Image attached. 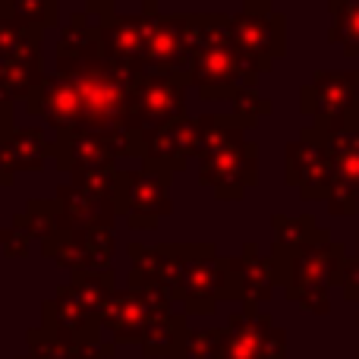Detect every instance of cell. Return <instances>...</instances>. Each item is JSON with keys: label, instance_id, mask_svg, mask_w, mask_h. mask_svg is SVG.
Listing matches in <instances>:
<instances>
[{"label": "cell", "instance_id": "cell-1", "mask_svg": "<svg viewBox=\"0 0 359 359\" xmlns=\"http://www.w3.org/2000/svg\"><path fill=\"white\" fill-rule=\"evenodd\" d=\"M198 133V183L221 202H240L259 183V145L246 139L249 126L233 114H202Z\"/></svg>", "mask_w": 359, "mask_h": 359}, {"label": "cell", "instance_id": "cell-2", "mask_svg": "<svg viewBox=\"0 0 359 359\" xmlns=\"http://www.w3.org/2000/svg\"><path fill=\"white\" fill-rule=\"evenodd\" d=\"M227 19V13H196L186 86L196 88L202 101H227L240 88H255L259 82L230 41Z\"/></svg>", "mask_w": 359, "mask_h": 359}, {"label": "cell", "instance_id": "cell-3", "mask_svg": "<svg viewBox=\"0 0 359 359\" xmlns=\"http://www.w3.org/2000/svg\"><path fill=\"white\" fill-rule=\"evenodd\" d=\"M271 259L278 268V284L287 290V299L318 316L331 309V287L341 284L347 249L344 243L331 240L328 227H318V233L297 249H284V252L271 249Z\"/></svg>", "mask_w": 359, "mask_h": 359}, {"label": "cell", "instance_id": "cell-4", "mask_svg": "<svg viewBox=\"0 0 359 359\" xmlns=\"http://www.w3.org/2000/svg\"><path fill=\"white\" fill-rule=\"evenodd\" d=\"M142 69L126 67V63L107 60L104 54L88 57L82 67L67 73V79L79 92L82 120L79 130L88 133H126L130 117V92Z\"/></svg>", "mask_w": 359, "mask_h": 359}, {"label": "cell", "instance_id": "cell-5", "mask_svg": "<svg viewBox=\"0 0 359 359\" xmlns=\"http://www.w3.org/2000/svg\"><path fill=\"white\" fill-rule=\"evenodd\" d=\"M170 299H180L192 316L215 312L217 299H240L230 259L211 243H177V274Z\"/></svg>", "mask_w": 359, "mask_h": 359}, {"label": "cell", "instance_id": "cell-6", "mask_svg": "<svg viewBox=\"0 0 359 359\" xmlns=\"http://www.w3.org/2000/svg\"><path fill=\"white\" fill-rule=\"evenodd\" d=\"M227 35L255 79L287 54V19L271 0H243V10L227 19Z\"/></svg>", "mask_w": 359, "mask_h": 359}, {"label": "cell", "instance_id": "cell-7", "mask_svg": "<svg viewBox=\"0 0 359 359\" xmlns=\"http://www.w3.org/2000/svg\"><path fill=\"white\" fill-rule=\"evenodd\" d=\"M299 111L312 120L309 130L322 136L359 123V73H312V79L299 88Z\"/></svg>", "mask_w": 359, "mask_h": 359}, {"label": "cell", "instance_id": "cell-8", "mask_svg": "<svg viewBox=\"0 0 359 359\" xmlns=\"http://www.w3.org/2000/svg\"><path fill=\"white\" fill-rule=\"evenodd\" d=\"M50 158L60 170L79 177L114 170L117 158H139V133H88L67 130L50 142Z\"/></svg>", "mask_w": 359, "mask_h": 359}, {"label": "cell", "instance_id": "cell-9", "mask_svg": "<svg viewBox=\"0 0 359 359\" xmlns=\"http://www.w3.org/2000/svg\"><path fill=\"white\" fill-rule=\"evenodd\" d=\"M186 76L177 73H142L130 92L126 133H145L170 120L186 117Z\"/></svg>", "mask_w": 359, "mask_h": 359}, {"label": "cell", "instance_id": "cell-10", "mask_svg": "<svg viewBox=\"0 0 359 359\" xmlns=\"http://www.w3.org/2000/svg\"><path fill=\"white\" fill-rule=\"evenodd\" d=\"M170 180L174 174L145 168V164L139 170H120L117 217H126L133 230H155L158 221L174 211Z\"/></svg>", "mask_w": 359, "mask_h": 359}, {"label": "cell", "instance_id": "cell-11", "mask_svg": "<svg viewBox=\"0 0 359 359\" xmlns=\"http://www.w3.org/2000/svg\"><path fill=\"white\" fill-rule=\"evenodd\" d=\"M174 316L170 299L158 290L145 287H130L126 293H111V299L101 309L104 325L120 337V341H145L161 322Z\"/></svg>", "mask_w": 359, "mask_h": 359}, {"label": "cell", "instance_id": "cell-12", "mask_svg": "<svg viewBox=\"0 0 359 359\" xmlns=\"http://www.w3.org/2000/svg\"><path fill=\"white\" fill-rule=\"evenodd\" d=\"M284 183L299 192L303 202H322L331 192V158L325 139L306 126L299 139L284 149Z\"/></svg>", "mask_w": 359, "mask_h": 359}, {"label": "cell", "instance_id": "cell-13", "mask_svg": "<svg viewBox=\"0 0 359 359\" xmlns=\"http://www.w3.org/2000/svg\"><path fill=\"white\" fill-rule=\"evenodd\" d=\"M322 139L331 158V192L325 198L328 211L334 217H356V211H359V123L344 126L337 133H328Z\"/></svg>", "mask_w": 359, "mask_h": 359}, {"label": "cell", "instance_id": "cell-14", "mask_svg": "<svg viewBox=\"0 0 359 359\" xmlns=\"http://www.w3.org/2000/svg\"><path fill=\"white\" fill-rule=\"evenodd\" d=\"M221 350L224 359H284L287 341L271 316L259 312L255 306H243V312L227 318Z\"/></svg>", "mask_w": 359, "mask_h": 359}, {"label": "cell", "instance_id": "cell-15", "mask_svg": "<svg viewBox=\"0 0 359 359\" xmlns=\"http://www.w3.org/2000/svg\"><path fill=\"white\" fill-rule=\"evenodd\" d=\"M192 29H196V13L189 16H161L158 13L142 54V73L186 76L192 54Z\"/></svg>", "mask_w": 359, "mask_h": 359}, {"label": "cell", "instance_id": "cell-16", "mask_svg": "<svg viewBox=\"0 0 359 359\" xmlns=\"http://www.w3.org/2000/svg\"><path fill=\"white\" fill-rule=\"evenodd\" d=\"M44 259L73 271H101L114 259V230L86 227V230H57L41 243Z\"/></svg>", "mask_w": 359, "mask_h": 359}, {"label": "cell", "instance_id": "cell-17", "mask_svg": "<svg viewBox=\"0 0 359 359\" xmlns=\"http://www.w3.org/2000/svg\"><path fill=\"white\" fill-rule=\"evenodd\" d=\"M189 158H198V133L192 117H180L164 126H155V130L139 133V161L145 168L177 174L186 168Z\"/></svg>", "mask_w": 359, "mask_h": 359}, {"label": "cell", "instance_id": "cell-18", "mask_svg": "<svg viewBox=\"0 0 359 359\" xmlns=\"http://www.w3.org/2000/svg\"><path fill=\"white\" fill-rule=\"evenodd\" d=\"M158 16V0H145L139 16H117L98 22V41H101V54L107 60L126 63V67L142 69V54L145 44L151 35V22Z\"/></svg>", "mask_w": 359, "mask_h": 359}, {"label": "cell", "instance_id": "cell-19", "mask_svg": "<svg viewBox=\"0 0 359 359\" xmlns=\"http://www.w3.org/2000/svg\"><path fill=\"white\" fill-rule=\"evenodd\" d=\"M25 111H29L32 117L48 120V126L54 133L79 130V120H82L79 92H76L73 82L60 73L44 76V82L35 88V95L25 101Z\"/></svg>", "mask_w": 359, "mask_h": 359}, {"label": "cell", "instance_id": "cell-20", "mask_svg": "<svg viewBox=\"0 0 359 359\" xmlns=\"http://www.w3.org/2000/svg\"><path fill=\"white\" fill-rule=\"evenodd\" d=\"M50 158V142L44 130L38 126H22L0 136V183L13 186L16 174H38L44 170Z\"/></svg>", "mask_w": 359, "mask_h": 359}, {"label": "cell", "instance_id": "cell-21", "mask_svg": "<svg viewBox=\"0 0 359 359\" xmlns=\"http://www.w3.org/2000/svg\"><path fill=\"white\" fill-rule=\"evenodd\" d=\"M230 271H233L236 297L243 299V306H259L274 297L278 268H274L271 255L259 252V243H246L243 252L230 259Z\"/></svg>", "mask_w": 359, "mask_h": 359}, {"label": "cell", "instance_id": "cell-22", "mask_svg": "<svg viewBox=\"0 0 359 359\" xmlns=\"http://www.w3.org/2000/svg\"><path fill=\"white\" fill-rule=\"evenodd\" d=\"M57 208H60V230H86V227H111L117 221V208L114 202L95 196V192L82 189L76 183L57 186L54 196Z\"/></svg>", "mask_w": 359, "mask_h": 359}, {"label": "cell", "instance_id": "cell-23", "mask_svg": "<svg viewBox=\"0 0 359 359\" xmlns=\"http://www.w3.org/2000/svg\"><path fill=\"white\" fill-rule=\"evenodd\" d=\"M0 60L25 63V67H44L41 32L13 16H0Z\"/></svg>", "mask_w": 359, "mask_h": 359}, {"label": "cell", "instance_id": "cell-24", "mask_svg": "<svg viewBox=\"0 0 359 359\" xmlns=\"http://www.w3.org/2000/svg\"><path fill=\"white\" fill-rule=\"evenodd\" d=\"M328 41L341 44L347 57H359V0H328Z\"/></svg>", "mask_w": 359, "mask_h": 359}, {"label": "cell", "instance_id": "cell-25", "mask_svg": "<svg viewBox=\"0 0 359 359\" xmlns=\"http://www.w3.org/2000/svg\"><path fill=\"white\" fill-rule=\"evenodd\" d=\"M44 67H25V63L0 60V95L16 101H29L35 95V88L44 82Z\"/></svg>", "mask_w": 359, "mask_h": 359}, {"label": "cell", "instance_id": "cell-26", "mask_svg": "<svg viewBox=\"0 0 359 359\" xmlns=\"http://www.w3.org/2000/svg\"><path fill=\"white\" fill-rule=\"evenodd\" d=\"M13 224H16L29 240H41L44 243L50 233L60 230V208H57L54 198H32V202L25 205L22 215H16V221Z\"/></svg>", "mask_w": 359, "mask_h": 359}, {"label": "cell", "instance_id": "cell-27", "mask_svg": "<svg viewBox=\"0 0 359 359\" xmlns=\"http://www.w3.org/2000/svg\"><path fill=\"white\" fill-rule=\"evenodd\" d=\"M271 230H274V252H284V249H297L306 240L318 233V224L312 215H299V217H287V215H274L271 217Z\"/></svg>", "mask_w": 359, "mask_h": 359}, {"label": "cell", "instance_id": "cell-28", "mask_svg": "<svg viewBox=\"0 0 359 359\" xmlns=\"http://www.w3.org/2000/svg\"><path fill=\"white\" fill-rule=\"evenodd\" d=\"M6 16L19 19V22L32 25L38 32L54 29L60 22V0H10Z\"/></svg>", "mask_w": 359, "mask_h": 359}, {"label": "cell", "instance_id": "cell-29", "mask_svg": "<svg viewBox=\"0 0 359 359\" xmlns=\"http://www.w3.org/2000/svg\"><path fill=\"white\" fill-rule=\"evenodd\" d=\"M224 331H186L177 359H224Z\"/></svg>", "mask_w": 359, "mask_h": 359}, {"label": "cell", "instance_id": "cell-30", "mask_svg": "<svg viewBox=\"0 0 359 359\" xmlns=\"http://www.w3.org/2000/svg\"><path fill=\"white\" fill-rule=\"evenodd\" d=\"M230 101H233V117L240 120V123H246L249 130H252L262 117L274 114V101L271 98H262L255 88H240V92H236Z\"/></svg>", "mask_w": 359, "mask_h": 359}, {"label": "cell", "instance_id": "cell-31", "mask_svg": "<svg viewBox=\"0 0 359 359\" xmlns=\"http://www.w3.org/2000/svg\"><path fill=\"white\" fill-rule=\"evenodd\" d=\"M0 243H4V255L6 259H25L29 255V236L13 224V227L0 230Z\"/></svg>", "mask_w": 359, "mask_h": 359}, {"label": "cell", "instance_id": "cell-32", "mask_svg": "<svg viewBox=\"0 0 359 359\" xmlns=\"http://www.w3.org/2000/svg\"><path fill=\"white\" fill-rule=\"evenodd\" d=\"M341 290L347 299L359 303V259H347L341 268Z\"/></svg>", "mask_w": 359, "mask_h": 359}, {"label": "cell", "instance_id": "cell-33", "mask_svg": "<svg viewBox=\"0 0 359 359\" xmlns=\"http://www.w3.org/2000/svg\"><path fill=\"white\" fill-rule=\"evenodd\" d=\"M13 120H16V104H13L10 98H4V95H0V136L13 130Z\"/></svg>", "mask_w": 359, "mask_h": 359}, {"label": "cell", "instance_id": "cell-34", "mask_svg": "<svg viewBox=\"0 0 359 359\" xmlns=\"http://www.w3.org/2000/svg\"><path fill=\"white\" fill-rule=\"evenodd\" d=\"M6 6H10V0H0V16H6Z\"/></svg>", "mask_w": 359, "mask_h": 359}, {"label": "cell", "instance_id": "cell-35", "mask_svg": "<svg viewBox=\"0 0 359 359\" xmlns=\"http://www.w3.org/2000/svg\"><path fill=\"white\" fill-rule=\"evenodd\" d=\"M356 243H359V233H356ZM356 259H359V252H356Z\"/></svg>", "mask_w": 359, "mask_h": 359}, {"label": "cell", "instance_id": "cell-36", "mask_svg": "<svg viewBox=\"0 0 359 359\" xmlns=\"http://www.w3.org/2000/svg\"><path fill=\"white\" fill-rule=\"evenodd\" d=\"M325 4H328V0H325Z\"/></svg>", "mask_w": 359, "mask_h": 359}]
</instances>
